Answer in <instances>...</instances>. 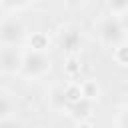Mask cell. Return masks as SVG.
<instances>
[{"label": "cell", "mask_w": 128, "mask_h": 128, "mask_svg": "<svg viewBox=\"0 0 128 128\" xmlns=\"http://www.w3.org/2000/svg\"><path fill=\"white\" fill-rule=\"evenodd\" d=\"M92 108H94V102L82 96L80 100H76V102H72V104L68 106V114H70L78 124H84L86 118L92 116Z\"/></svg>", "instance_id": "obj_6"}, {"label": "cell", "mask_w": 128, "mask_h": 128, "mask_svg": "<svg viewBox=\"0 0 128 128\" xmlns=\"http://www.w3.org/2000/svg\"><path fill=\"white\" fill-rule=\"evenodd\" d=\"M66 2H68V6H78L82 0H66Z\"/></svg>", "instance_id": "obj_18"}, {"label": "cell", "mask_w": 128, "mask_h": 128, "mask_svg": "<svg viewBox=\"0 0 128 128\" xmlns=\"http://www.w3.org/2000/svg\"><path fill=\"white\" fill-rule=\"evenodd\" d=\"M12 112H14V102H12V98H10L6 92L0 90V122H6Z\"/></svg>", "instance_id": "obj_8"}, {"label": "cell", "mask_w": 128, "mask_h": 128, "mask_svg": "<svg viewBox=\"0 0 128 128\" xmlns=\"http://www.w3.org/2000/svg\"><path fill=\"white\" fill-rule=\"evenodd\" d=\"M50 104L58 110H68V100H66V94H64V86H56L52 88L50 92Z\"/></svg>", "instance_id": "obj_7"}, {"label": "cell", "mask_w": 128, "mask_h": 128, "mask_svg": "<svg viewBox=\"0 0 128 128\" xmlns=\"http://www.w3.org/2000/svg\"><path fill=\"white\" fill-rule=\"evenodd\" d=\"M80 86H82V96H84V98H88V100H92V102L98 100V96H100V86L96 84V80L80 82Z\"/></svg>", "instance_id": "obj_9"}, {"label": "cell", "mask_w": 128, "mask_h": 128, "mask_svg": "<svg viewBox=\"0 0 128 128\" xmlns=\"http://www.w3.org/2000/svg\"><path fill=\"white\" fill-rule=\"evenodd\" d=\"M50 68H52V62H50V56L46 54V50H30V52H24L20 74L26 80H36V78H42L44 74H48Z\"/></svg>", "instance_id": "obj_1"}, {"label": "cell", "mask_w": 128, "mask_h": 128, "mask_svg": "<svg viewBox=\"0 0 128 128\" xmlns=\"http://www.w3.org/2000/svg\"><path fill=\"white\" fill-rule=\"evenodd\" d=\"M48 44H50V40H48V34H44V32H34L30 36L32 50H48Z\"/></svg>", "instance_id": "obj_11"}, {"label": "cell", "mask_w": 128, "mask_h": 128, "mask_svg": "<svg viewBox=\"0 0 128 128\" xmlns=\"http://www.w3.org/2000/svg\"><path fill=\"white\" fill-rule=\"evenodd\" d=\"M98 38L104 46H118L124 42L126 34H124V28H122V22H120V16L112 14L108 18H104L100 24H98Z\"/></svg>", "instance_id": "obj_2"}, {"label": "cell", "mask_w": 128, "mask_h": 128, "mask_svg": "<svg viewBox=\"0 0 128 128\" xmlns=\"http://www.w3.org/2000/svg\"><path fill=\"white\" fill-rule=\"evenodd\" d=\"M24 60V52L18 46H2L0 48V70L6 74H20Z\"/></svg>", "instance_id": "obj_4"}, {"label": "cell", "mask_w": 128, "mask_h": 128, "mask_svg": "<svg viewBox=\"0 0 128 128\" xmlns=\"http://www.w3.org/2000/svg\"><path fill=\"white\" fill-rule=\"evenodd\" d=\"M116 126L128 128V106L120 108V112H118V118H116Z\"/></svg>", "instance_id": "obj_16"}, {"label": "cell", "mask_w": 128, "mask_h": 128, "mask_svg": "<svg viewBox=\"0 0 128 128\" xmlns=\"http://www.w3.org/2000/svg\"><path fill=\"white\" fill-rule=\"evenodd\" d=\"M114 60L120 64V66H128V44H118L114 46Z\"/></svg>", "instance_id": "obj_12"}, {"label": "cell", "mask_w": 128, "mask_h": 128, "mask_svg": "<svg viewBox=\"0 0 128 128\" xmlns=\"http://www.w3.org/2000/svg\"><path fill=\"white\" fill-rule=\"evenodd\" d=\"M120 22H122V28H124V34L128 36V12L120 14Z\"/></svg>", "instance_id": "obj_17"}, {"label": "cell", "mask_w": 128, "mask_h": 128, "mask_svg": "<svg viewBox=\"0 0 128 128\" xmlns=\"http://www.w3.org/2000/svg\"><path fill=\"white\" fill-rule=\"evenodd\" d=\"M108 8L112 14L120 16V14L128 12V0H108Z\"/></svg>", "instance_id": "obj_13"}, {"label": "cell", "mask_w": 128, "mask_h": 128, "mask_svg": "<svg viewBox=\"0 0 128 128\" xmlns=\"http://www.w3.org/2000/svg\"><path fill=\"white\" fill-rule=\"evenodd\" d=\"M58 44L62 48V52H66L68 56H76L80 50H82V34L78 28L74 26H68L60 32L58 36Z\"/></svg>", "instance_id": "obj_5"}, {"label": "cell", "mask_w": 128, "mask_h": 128, "mask_svg": "<svg viewBox=\"0 0 128 128\" xmlns=\"http://www.w3.org/2000/svg\"><path fill=\"white\" fill-rule=\"evenodd\" d=\"M64 70H66V74H68L70 78H76V76L80 74V62H78L74 56H68V62H66Z\"/></svg>", "instance_id": "obj_14"}, {"label": "cell", "mask_w": 128, "mask_h": 128, "mask_svg": "<svg viewBox=\"0 0 128 128\" xmlns=\"http://www.w3.org/2000/svg\"><path fill=\"white\" fill-rule=\"evenodd\" d=\"M64 94H66L68 106H70L72 102L80 100V98H82V86H80V82H70V84H66V86H64Z\"/></svg>", "instance_id": "obj_10"}, {"label": "cell", "mask_w": 128, "mask_h": 128, "mask_svg": "<svg viewBox=\"0 0 128 128\" xmlns=\"http://www.w3.org/2000/svg\"><path fill=\"white\" fill-rule=\"evenodd\" d=\"M26 38V26L18 18H6L0 22V44L2 46H18Z\"/></svg>", "instance_id": "obj_3"}, {"label": "cell", "mask_w": 128, "mask_h": 128, "mask_svg": "<svg viewBox=\"0 0 128 128\" xmlns=\"http://www.w3.org/2000/svg\"><path fill=\"white\" fill-rule=\"evenodd\" d=\"M28 2H30V0H0V4H2L4 8H10V10H20V8H24Z\"/></svg>", "instance_id": "obj_15"}]
</instances>
